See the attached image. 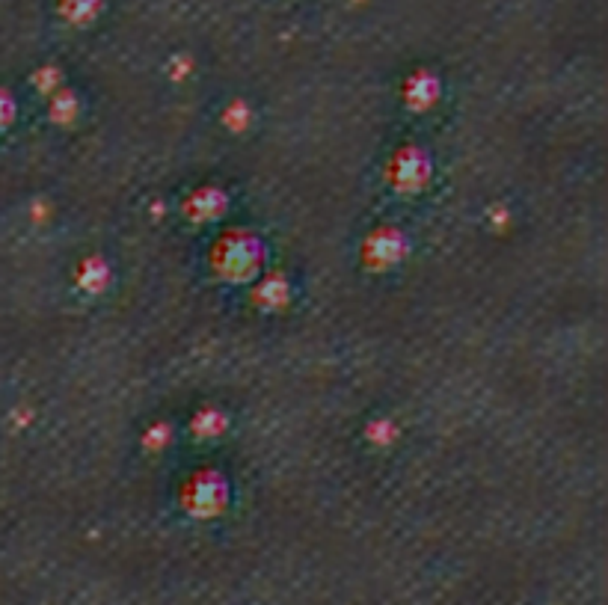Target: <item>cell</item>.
<instances>
[{
  "label": "cell",
  "instance_id": "cell-1",
  "mask_svg": "<svg viewBox=\"0 0 608 605\" xmlns=\"http://www.w3.org/2000/svg\"><path fill=\"white\" fill-rule=\"evenodd\" d=\"M63 12H66L72 21H89V18L98 12V0H66V3H63Z\"/></svg>",
  "mask_w": 608,
  "mask_h": 605
},
{
  "label": "cell",
  "instance_id": "cell-2",
  "mask_svg": "<svg viewBox=\"0 0 608 605\" xmlns=\"http://www.w3.org/2000/svg\"><path fill=\"white\" fill-rule=\"evenodd\" d=\"M12 113H15V104H12V98H9V95L0 89V128H3V125H9Z\"/></svg>",
  "mask_w": 608,
  "mask_h": 605
}]
</instances>
